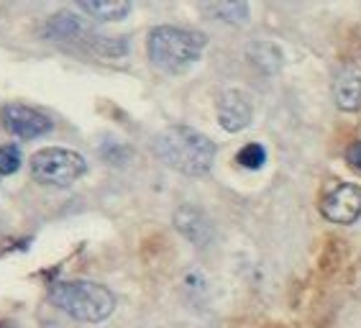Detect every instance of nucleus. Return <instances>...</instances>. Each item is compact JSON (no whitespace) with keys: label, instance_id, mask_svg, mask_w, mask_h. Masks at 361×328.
Segmentation results:
<instances>
[{"label":"nucleus","instance_id":"f257e3e1","mask_svg":"<svg viewBox=\"0 0 361 328\" xmlns=\"http://www.w3.org/2000/svg\"><path fill=\"white\" fill-rule=\"evenodd\" d=\"M154 157L169 169L188 177H205L213 169L218 147L197 128L174 123L152 139Z\"/></svg>","mask_w":361,"mask_h":328},{"label":"nucleus","instance_id":"f03ea898","mask_svg":"<svg viewBox=\"0 0 361 328\" xmlns=\"http://www.w3.org/2000/svg\"><path fill=\"white\" fill-rule=\"evenodd\" d=\"M208 47V36L195 28L182 26H154L146 39L149 62L164 75H185L190 67L200 62Z\"/></svg>","mask_w":361,"mask_h":328},{"label":"nucleus","instance_id":"7ed1b4c3","mask_svg":"<svg viewBox=\"0 0 361 328\" xmlns=\"http://www.w3.org/2000/svg\"><path fill=\"white\" fill-rule=\"evenodd\" d=\"M44 39L59 44L64 49L105 56V59H118V56L128 54V42L123 36L100 34L90 23H85L80 16L70 13V11L54 13L44 23Z\"/></svg>","mask_w":361,"mask_h":328},{"label":"nucleus","instance_id":"20e7f679","mask_svg":"<svg viewBox=\"0 0 361 328\" xmlns=\"http://www.w3.org/2000/svg\"><path fill=\"white\" fill-rule=\"evenodd\" d=\"M49 300L80 323H103L116 310V295L92 279H62L49 287Z\"/></svg>","mask_w":361,"mask_h":328},{"label":"nucleus","instance_id":"39448f33","mask_svg":"<svg viewBox=\"0 0 361 328\" xmlns=\"http://www.w3.org/2000/svg\"><path fill=\"white\" fill-rule=\"evenodd\" d=\"M31 177L49 188H70L87 172V162L82 154L64 147H47L31 157L28 162Z\"/></svg>","mask_w":361,"mask_h":328},{"label":"nucleus","instance_id":"423d86ee","mask_svg":"<svg viewBox=\"0 0 361 328\" xmlns=\"http://www.w3.org/2000/svg\"><path fill=\"white\" fill-rule=\"evenodd\" d=\"M0 123L11 136L21 141H34L47 136L51 128H54V121L49 119L47 113H42L39 108H31V105L21 103H8L3 105L0 111Z\"/></svg>","mask_w":361,"mask_h":328},{"label":"nucleus","instance_id":"0eeeda50","mask_svg":"<svg viewBox=\"0 0 361 328\" xmlns=\"http://www.w3.org/2000/svg\"><path fill=\"white\" fill-rule=\"evenodd\" d=\"M320 216L336 226H351L361 218V185L338 182L320 200Z\"/></svg>","mask_w":361,"mask_h":328},{"label":"nucleus","instance_id":"6e6552de","mask_svg":"<svg viewBox=\"0 0 361 328\" xmlns=\"http://www.w3.org/2000/svg\"><path fill=\"white\" fill-rule=\"evenodd\" d=\"M216 113H218L221 128L228 133L243 131V128H249L251 121H254V105H251L249 95L236 90V87H228V90H223L221 95H218Z\"/></svg>","mask_w":361,"mask_h":328},{"label":"nucleus","instance_id":"1a4fd4ad","mask_svg":"<svg viewBox=\"0 0 361 328\" xmlns=\"http://www.w3.org/2000/svg\"><path fill=\"white\" fill-rule=\"evenodd\" d=\"M172 224L190 244L200 246V249L202 246H210L213 238H216V226H213L210 216L202 208H197V205H190V202H185V205L174 210Z\"/></svg>","mask_w":361,"mask_h":328},{"label":"nucleus","instance_id":"9d476101","mask_svg":"<svg viewBox=\"0 0 361 328\" xmlns=\"http://www.w3.org/2000/svg\"><path fill=\"white\" fill-rule=\"evenodd\" d=\"M334 100L343 113H356L361 108V67H356L354 62L343 64L336 75Z\"/></svg>","mask_w":361,"mask_h":328},{"label":"nucleus","instance_id":"9b49d317","mask_svg":"<svg viewBox=\"0 0 361 328\" xmlns=\"http://www.w3.org/2000/svg\"><path fill=\"white\" fill-rule=\"evenodd\" d=\"M77 11H82L85 16H90L95 21H123L133 11V3L128 0H80Z\"/></svg>","mask_w":361,"mask_h":328},{"label":"nucleus","instance_id":"f8f14e48","mask_svg":"<svg viewBox=\"0 0 361 328\" xmlns=\"http://www.w3.org/2000/svg\"><path fill=\"white\" fill-rule=\"evenodd\" d=\"M246 56H249V62L257 67L262 75H277L282 70V64H285V54L279 49L277 44L271 42H251L246 47Z\"/></svg>","mask_w":361,"mask_h":328},{"label":"nucleus","instance_id":"ddd939ff","mask_svg":"<svg viewBox=\"0 0 361 328\" xmlns=\"http://www.w3.org/2000/svg\"><path fill=\"white\" fill-rule=\"evenodd\" d=\"M202 13H208L213 21L231 23V26H243L249 21V3L243 0H218V3H202Z\"/></svg>","mask_w":361,"mask_h":328},{"label":"nucleus","instance_id":"4468645a","mask_svg":"<svg viewBox=\"0 0 361 328\" xmlns=\"http://www.w3.org/2000/svg\"><path fill=\"white\" fill-rule=\"evenodd\" d=\"M236 162L241 164L243 169H262L267 162V149L262 144H246L243 149H238L236 154Z\"/></svg>","mask_w":361,"mask_h":328},{"label":"nucleus","instance_id":"2eb2a0df","mask_svg":"<svg viewBox=\"0 0 361 328\" xmlns=\"http://www.w3.org/2000/svg\"><path fill=\"white\" fill-rule=\"evenodd\" d=\"M23 164V157H21V149L16 147V144H6V147H0V175L3 177H11L16 175Z\"/></svg>","mask_w":361,"mask_h":328},{"label":"nucleus","instance_id":"dca6fc26","mask_svg":"<svg viewBox=\"0 0 361 328\" xmlns=\"http://www.w3.org/2000/svg\"><path fill=\"white\" fill-rule=\"evenodd\" d=\"M346 162H348V167H351V169L361 172V139L354 141V144L346 149Z\"/></svg>","mask_w":361,"mask_h":328},{"label":"nucleus","instance_id":"f3484780","mask_svg":"<svg viewBox=\"0 0 361 328\" xmlns=\"http://www.w3.org/2000/svg\"><path fill=\"white\" fill-rule=\"evenodd\" d=\"M0 328H16L13 323H0Z\"/></svg>","mask_w":361,"mask_h":328}]
</instances>
